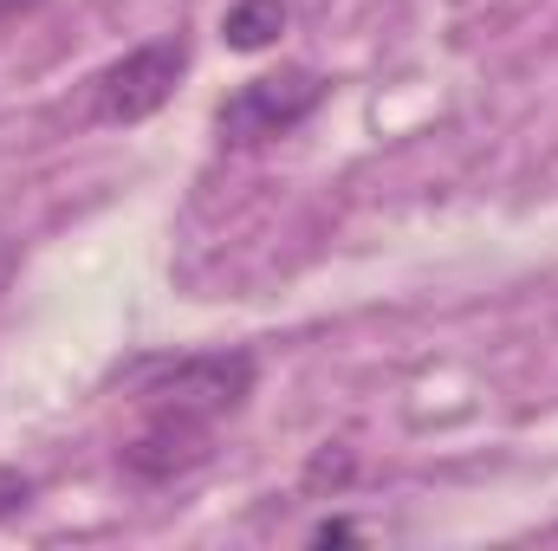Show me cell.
Masks as SVG:
<instances>
[{
    "label": "cell",
    "mask_w": 558,
    "mask_h": 551,
    "mask_svg": "<svg viewBox=\"0 0 558 551\" xmlns=\"http://www.w3.org/2000/svg\"><path fill=\"white\" fill-rule=\"evenodd\" d=\"M208 454H215V421L208 415L149 409V421L118 448V474L137 480V487H169V480L208 467Z\"/></svg>",
    "instance_id": "277c9868"
},
{
    "label": "cell",
    "mask_w": 558,
    "mask_h": 551,
    "mask_svg": "<svg viewBox=\"0 0 558 551\" xmlns=\"http://www.w3.org/2000/svg\"><path fill=\"white\" fill-rule=\"evenodd\" d=\"M254 351H189V357H156L137 364V396L149 409H189V415H234L254 396Z\"/></svg>",
    "instance_id": "6da1fadb"
},
{
    "label": "cell",
    "mask_w": 558,
    "mask_h": 551,
    "mask_svg": "<svg viewBox=\"0 0 558 551\" xmlns=\"http://www.w3.org/2000/svg\"><path fill=\"white\" fill-rule=\"evenodd\" d=\"M189 72V33H162V39H143L124 59H111L98 78H92V124H143L156 118L175 85Z\"/></svg>",
    "instance_id": "3957f363"
},
{
    "label": "cell",
    "mask_w": 558,
    "mask_h": 551,
    "mask_svg": "<svg viewBox=\"0 0 558 551\" xmlns=\"http://www.w3.org/2000/svg\"><path fill=\"white\" fill-rule=\"evenodd\" d=\"M279 33H286V0H234L221 13V39L234 52H267Z\"/></svg>",
    "instance_id": "5b68a950"
},
{
    "label": "cell",
    "mask_w": 558,
    "mask_h": 551,
    "mask_svg": "<svg viewBox=\"0 0 558 551\" xmlns=\"http://www.w3.org/2000/svg\"><path fill=\"white\" fill-rule=\"evenodd\" d=\"M20 7H33V0H0V13H20Z\"/></svg>",
    "instance_id": "9c48e42d"
},
{
    "label": "cell",
    "mask_w": 558,
    "mask_h": 551,
    "mask_svg": "<svg viewBox=\"0 0 558 551\" xmlns=\"http://www.w3.org/2000/svg\"><path fill=\"white\" fill-rule=\"evenodd\" d=\"M351 539H357L351 519H318V526H312V546H351Z\"/></svg>",
    "instance_id": "ba28073f"
},
{
    "label": "cell",
    "mask_w": 558,
    "mask_h": 551,
    "mask_svg": "<svg viewBox=\"0 0 558 551\" xmlns=\"http://www.w3.org/2000/svg\"><path fill=\"white\" fill-rule=\"evenodd\" d=\"M318 105H325V78L312 65H279V72H260L221 98L215 137H221V149H260V143L299 131Z\"/></svg>",
    "instance_id": "7a4b0ae2"
},
{
    "label": "cell",
    "mask_w": 558,
    "mask_h": 551,
    "mask_svg": "<svg viewBox=\"0 0 558 551\" xmlns=\"http://www.w3.org/2000/svg\"><path fill=\"white\" fill-rule=\"evenodd\" d=\"M357 480V454H351V441H325L312 461H305V493H344Z\"/></svg>",
    "instance_id": "8992f818"
},
{
    "label": "cell",
    "mask_w": 558,
    "mask_h": 551,
    "mask_svg": "<svg viewBox=\"0 0 558 551\" xmlns=\"http://www.w3.org/2000/svg\"><path fill=\"white\" fill-rule=\"evenodd\" d=\"M26 500H33V474H20V467H0V519L26 513Z\"/></svg>",
    "instance_id": "52a82bcc"
}]
</instances>
